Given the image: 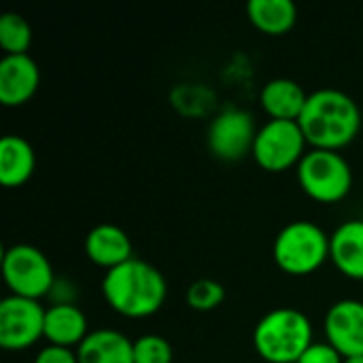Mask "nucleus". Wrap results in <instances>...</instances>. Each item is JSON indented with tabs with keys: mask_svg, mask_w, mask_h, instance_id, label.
Listing matches in <instances>:
<instances>
[{
	"mask_svg": "<svg viewBox=\"0 0 363 363\" xmlns=\"http://www.w3.org/2000/svg\"><path fill=\"white\" fill-rule=\"evenodd\" d=\"M43 304L23 296H6L0 302V347L6 351H21L45 336Z\"/></svg>",
	"mask_w": 363,
	"mask_h": 363,
	"instance_id": "8",
	"label": "nucleus"
},
{
	"mask_svg": "<svg viewBox=\"0 0 363 363\" xmlns=\"http://www.w3.org/2000/svg\"><path fill=\"white\" fill-rule=\"evenodd\" d=\"M298 183L313 200L338 202L353 185V170L340 151L311 149L298 164Z\"/></svg>",
	"mask_w": 363,
	"mask_h": 363,
	"instance_id": "5",
	"label": "nucleus"
},
{
	"mask_svg": "<svg viewBox=\"0 0 363 363\" xmlns=\"http://www.w3.org/2000/svg\"><path fill=\"white\" fill-rule=\"evenodd\" d=\"M172 347L164 336L145 334L134 340V363H172Z\"/></svg>",
	"mask_w": 363,
	"mask_h": 363,
	"instance_id": "21",
	"label": "nucleus"
},
{
	"mask_svg": "<svg viewBox=\"0 0 363 363\" xmlns=\"http://www.w3.org/2000/svg\"><path fill=\"white\" fill-rule=\"evenodd\" d=\"M255 136L257 130L251 113L232 106L213 117L206 132V143L213 155H217L219 160L234 162L253 151Z\"/></svg>",
	"mask_w": 363,
	"mask_h": 363,
	"instance_id": "9",
	"label": "nucleus"
},
{
	"mask_svg": "<svg viewBox=\"0 0 363 363\" xmlns=\"http://www.w3.org/2000/svg\"><path fill=\"white\" fill-rule=\"evenodd\" d=\"M298 123L313 149L340 151L359 134L362 111L347 91L321 87L308 94Z\"/></svg>",
	"mask_w": 363,
	"mask_h": 363,
	"instance_id": "1",
	"label": "nucleus"
},
{
	"mask_svg": "<svg viewBox=\"0 0 363 363\" xmlns=\"http://www.w3.org/2000/svg\"><path fill=\"white\" fill-rule=\"evenodd\" d=\"M306 136L298 121L291 119H268L255 136L253 157L255 162L270 172H283L306 153Z\"/></svg>",
	"mask_w": 363,
	"mask_h": 363,
	"instance_id": "7",
	"label": "nucleus"
},
{
	"mask_svg": "<svg viewBox=\"0 0 363 363\" xmlns=\"http://www.w3.org/2000/svg\"><path fill=\"white\" fill-rule=\"evenodd\" d=\"M249 21L266 34H285L298 21V6L294 0H249Z\"/></svg>",
	"mask_w": 363,
	"mask_h": 363,
	"instance_id": "18",
	"label": "nucleus"
},
{
	"mask_svg": "<svg viewBox=\"0 0 363 363\" xmlns=\"http://www.w3.org/2000/svg\"><path fill=\"white\" fill-rule=\"evenodd\" d=\"M87 317L77 304H51L45 313V338L57 347H79L87 336Z\"/></svg>",
	"mask_w": 363,
	"mask_h": 363,
	"instance_id": "16",
	"label": "nucleus"
},
{
	"mask_svg": "<svg viewBox=\"0 0 363 363\" xmlns=\"http://www.w3.org/2000/svg\"><path fill=\"white\" fill-rule=\"evenodd\" d=\"M32 45V28L28 19L19 13H4L0 17V47L4 55H19L28 53Z\"/></svg>",
	"mask_w": 363,
	"mask_h": 363,
	"instance_id": "19",
	"label": "nucleus"
},
{
	"mask_svg": "<svg viewBox=\"0 0 363 363\" xmlns=\"http://www.w3.org/2000/svg\"><path fill=\"white\" fill-rule=\"evenodd\" d=\"M330 257L342 274L363 281V219H349L334 230Z\"/></svg>",
	"mask_w": 363,
	"mask_h": 363,
	"instance_id": "14",
	"label": "nucleus"
},
{
	"mask_svg": "<svg viewBox=\"0 0 363 363\" xmlns=\"http://www.w3.org/2000/svg\"><path fill=\"white\" fill-rule=\"evenodd\" d=\"M2 277L15 296L38 300L55 285V274L49 257L28 242H17L2 253Z\"/></svg>",
	"mask_w": 363,
	"mask_h": 363,
	"instance_id": "6",
	"label": "nucleus"
},
{
	"mask_svg": "<svg viewBox=\"0 0 363 363\" xmlns=\"http://www.w3.org/2000/svg\"><path fill=\"white\" fill-rule=\"evenodd\" d=\"M298 363H345V357L330 342H313Z\"/></svg>",
	"mask_w": 363,
	"mask_h": 363,
	"instance_id": "22",
	"label": "nucleus"
},
{
	"mask_svg": "<svg viewBox=\"0 0 363 363\" xmlns=\"http://www.w3.org/2000/svg\"><path fill=\"white\" fill-rule=\"evenodd\" d=\"M306 100H308V94L304 91V87L296 83L294 79H285V77L268 81L259 91V102L264 111L270 115V119L298 121L304 111Z\"/></svg>",
	"mask_w": 363,
	"mask_h": 363,
	"instance_id": "15",
	"label": "nucleus"
},
{
	"mask_svg": "<svg viewBox=\"0 0 363 363\" xmlns=\"http://www.w3.org/2000/svg\"><path fill=\"white\" fill-rule=\"evenodd\" d=\"M185 300L194 311H215L225 300V287L215 279H198L187 287Z\"/></svg>",
	"mask_w": 363,
	"mask_h": 363,
	"instance_id": "20",
	"label": "nucleus"
},
{
	"mask_svg": "<svg viewBox=\"0 0 363 363\" xmlns=\"http://www.w3.org/2000/svg\"><path fill=\"white\" fill-rule=\"evenodd\" d=\"M40 83V68L30 53L4 55L0 60V102L19 106L28 102Z\"/></svg>",
	"mask_w": 363,
	"mask_h": 363,
	"instance_id": "11",
	"label": "nucleus"
},
{
	"mask_svg": "<svg viewBox=\"0 0 363 363\" xmlns=\"http://www.w3.org/2000/svg\"><path fill=\"white\" fill-rule=\"evenodd\" d=\"M77 357L79 363H134V340L119 330H94L77 347Z\"/></svg>",
	"mask_w": 363,
	"mask_h": 363,
	"instance_id": "13",
	"label": "nucleus"
},
{
	"mask_svg": "<svg viewBox=\"0 0 363 363\" xmlns=\"http://www.w3.org/2000/svg\"><path fill=\"white\" fill-rule=\"evenodd\" d=\"M345 363H363V355H355V357H345Z\"/></svg>",
	"mask_w": 363,
	"mask_h": 363,
	"instance_id": "24",
	"label": "nucleus"
},
{
	"mask_svg": "<svg viewBox=\"0 0 363 363\" xmlns=\"http://www.w3.org/2000/svg\"><path fill=\"white\" fill-rule=\"evenodd\" d=\"M272 255L283 272L304 277L315 272L330 257V236L315 221L298 219L277 234Z\"/></svg>",
	"mask_w": 363,
	"mask_h": 363,
	"instance_id": "4",
	"label": "nucleus"
},
{
	"mask_svg": "<svg viewBox=\"0 0 363 363\" xmlns=\"http://www.w3.org/2000/svg\"><path fill=\"white\" fill-rule=\"evenodd\" d=\"M85 253L94 264L106 270L134 257L130 236L115 223L94 225L85 236Z\"/></svg>",
	"mask_w": 363,
	"mask_h": 363,
	"instance_id": "12",
	"label": "nucleus"
},
{
	"mask_svg": "<svg viewBox=\"0 0 363 363\" xmlns=\"http://www.w3.org/2000/svg\"><path fill=\"white\" fill-rule=\"evenodd\" d=\"M36 168V153L28 138L6 134L0 140V183L4 187L23 185Z\"/></svg>",
	"mask_w": 363,
	"mask_h": 363,
	"instance_id": "17",
	"label": "nucleus"
},
{
	"mask_svg": "<svg viewBox=\"0 0 363 363\" xmlns=\"http://www.w3.org/2000/svg\"><path fill=\"white\" fill-rule=\"evenodd\" d=\"M166 279L149 262L132 257L102 277V296L108 306L123 317H149L166 300Z\"/></svg>",
	"mask_w": 363,
	"mask_h": 363,
	"instance_id": "2",
	"label": "nucleus"
},
{
	"mask_svg": "<svg viewBox=\"0 0 363 363\" xmlns=\"http://www.w3.org/2000/svg\"><path fill=\"white\" fill-rule=\"evenodd\" d=\"M325 336L342 357L363 355V302L338 300L325 315Z\"/></svg>",
	"mask_w": 363,
	"mask_h": 363,
	"instance_id": "10",
	"label": "nucleus"
},
{
	"mask_svg": "<svg viewBox=\"0 0 363 363\" xmlns=\"http://www.w3.org/2000/svg\"><path fill=\"white\" fill-rule=\"evenodd\" d=\"M253 345L268 363H298L313 345V323L298 308H274L257 321Z\"/></svg>",
	"mask_w": 363,
	"mask_h": 363,
	"instance_id": "3",
	"label": "nucleus"
},
{
	"mask_svg": "<svg viewBox=\"0 0 363 363\" xmlns=\"http://www.w3.org/2000/svg\"><path fill=\"white\" fill-rule=\"evenodd\" d=\"M32 363H79L77 351L70 347H57V345H47L40 349Z\"/></svg>",
	"mask_w": 363,
	"mask_h": 363,
	"instance_id": "23",
	"label": "nucleus"
}]
</instances>
